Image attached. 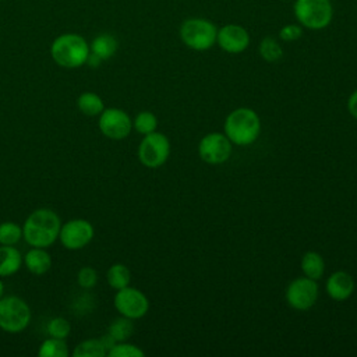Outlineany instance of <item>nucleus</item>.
<instances>
[{"label": "nucleus", "instance_id": "obj_1", "mask_svg": "<svg viewBox=\"0 0 357 357\" xmlns=\"http://www.w3.org/2000/svg\"><path fill=\"white\" fill-rule=\"evenodd\" d=\"M61 220L49 208H39L29 213L22 226V237L31 247L47 248L59 238Z\"/></svg>", "mask_w": 357, "mask_h": 357}, {"label": "nucleus", "instance_id": "obj_18", "mask_svg": "<svg viewBox=\"0 0 357 357\" xmlns=\"http://www.w3.org/2000/svg\"><path fill=\"white\" fill-rule=\"evenodd\" d=\"M300 266L304 276L314 280H319L325 273V261L322 255L317 251H307L301 257Z\"/></svg>", "mask_w": 357, "mask_h": 357}, {"label": "nucleus", "instance_id": "obj_17", "mask_svg": "<svg viewBox=\"0 0 357 357\" xmlns=\"http://www.w3.org/2000/svg\"><path fill=\"white\" fill-rule=\"evenodd\" d=\"M119 43L117 39L110 33H100L93 38L89 45V50L92 54L99 57L102 61L110 59L117 52Z\"/></svg>", "mask_w": 357, "mask_h": 357}, {"label": "nucleus", "instance_id": "obj_23", "mask_svg": "<svg viewBox=\"0 0 357 357\" xmlns=\"http://www.w3.org/2000/svg\"><path fill=\"white\" fill-rule=\"evenodd\" d=\"M38 354L39 357H67L68 347L66 339H57L52 336L45 339L39 346Z\"/></svg>", "mask_w": 357, "mask_h": 357}, {"label": "nucleus", "instance_id": "obj_24", "mask_svg": "<svg viewBox=\"0 0 357 357\" xmlns=\"http://www.w3.org/2000/svg\"><path fill=\"white\" fill-rule=\"evenodd\" d=\"M156 127H158V119L152 112H148V110L139 112L132 120V128L142 135L156 131Z\"/></svg>", "mask_w": 357, "mask_h": 357}, {"label": "nucleus", "instance_id": "obj_8", "mask_svg": "<svg viewBox=\"0 0 357 357\" xmlns=\"http://www.w3.org/2000/svg\"><path fill=\"white\" fill-rule=\"evenodd\" d=\"M113 303L117 312L130 319H139L145 317L149 310L148 297L141 290L131 287L130 284L117 290Z\"/></svg>", "mask_w": 357, "mask_h": 357}, {"label": "nucleus", "instance_id": "obj_27", "mask_svg": "<svg viewBox=\"0 0 357 357\" xmlns=\"http://www.w3.org/2000/svg\"><path fill=\"white\" fill-rule=\"evenodd\" d=\"M107 356L110 357H144L145 353L138 346L126 342H116L109 350Z\"/></svg>", "mask_w": 357, "mask_h": 357}, {"label": "nucleus", "instance_id": "obj_31", "mask_svg": "<svg viewBox=\"0 0 357 357\" xmlns=\"http://www.w3.org/2000/svg\"><path fill=\"white\" fill-rule=\"evenodd\" d=\"M347 112L350 113V116L357 119V89L351 92V95L347 99Z\"/></svg>", "mask_w": 357, "mask_h": 357}, {"label": "nucleus", "instance_id": "obj_12", "mask_svg": "<svg viewBox=\"0 0 357 357\" xmlns=\"http://www.w3.org/2000/svg\"><path fill=\"white\" fill-rule=\"evenodd\" d=\"M95 230L86 219H71L61 225L59 240L67 250H81L86 247L93 238Z\"/></svg>", "mask_w": 357, "mask_h": 357}, {"label": "nucleus", "instance_id": "obj_32", "mask_svg": "<svg viewBox=\"0 0 357 357\" xmlns=\"http://www.w3.org/2000/svg\"><path fill=\"white\" fill-rule=\"evenodd\" d=\"M3 294H4V283H3V280L0 279V298L3 297Z\"/></svg>", "mask_w": 357, "mask_h": 357}, {"label": "nucleus", "instance_id": "obj_10", "mask_svg": "<svg viewBox=\"0 0 357 357\" xmlns=\"http://www.w3.org/2000/svg\"><path fill=\"white\" fill-rule=\"evenodd\" d=\"M318 283L314 279L301 276L293 279L286 289L287 304L298 311H305L311 308L318 300Z\"/></svg>", "mask_w": 357, "mask_h": 357}, {"label": "nucleus", "instance_id": "obj_20", "mask_svg": "<svg viewBox=\"0 0 357 357\" xmlns=\"http://www.w3.org/2000/svg\"><path fill=\"white\" fill-rule=\"evenodd\" d=\"M107 349L102 339H86L78 343L73 350V357H105Z\"/></svg>", "mask_w": 357, "mask_h": 357}, {"label": "nucleus", "instance_id": "obj_6", "mask_svg": "<svg viewBox=\"0 0 357 357\" xmlns=\"http://www.w3.org/2000/svg\"><path fill=\"white\" fill-rule=\"evenodd\" d=\"M294 15L303 26L317 31L331 24L333 10L331 0H296Z\"/></svg>", "mask_w": 357, "mask_h": 357}, {"label": "nucleus", "instance_id": "obj_15", "mask_svg": "<svg viewBox=\"0 0 357 357\" xmlns=\"http://www.w3.org/2000/svg\"><path fill=\"white\" fill-rule=\"evenodd\" d=\"M25 268L33 275H43L52 268V257L46 248L32 247L24 255Z\"/></svg>", "mask_w": 357, "mask_h": 357}, {"label": "nucleus", "instance_id": "obj_7", "mask_svg": "<svg viewBox=\"0 0 357 357\" xmlns=\"http://www.w3.org/2000/svg\"><path fill=\"white\" fill-rule=\"evenodd\" d=\"M170 155L169 138L158 131L144 135L138 146L139 162L149 169H158L166 163Z\"/></svg>", "mask_w": 357, "mask_h": 357}, {"label": "nucleus", "instance_id": "obj_33", "mask_svg": "<svg viewBox=\"0 0 357 357\" xmlns=\"http://www.w3.org/2000/svg\"><path fill=\"white\" fill-rule=\"evenodd\" d=\"M286 1H289V0H286Z\"/></svg>", "mask_w": 357, "mask_h": 357}, {"label": "nucleus", "instance_id": "obj_29", "mask_svg": "<svg viewBox=\"0 0 357 357\" xmlns=\"http://www.w3.org/2000/svg\"><path fill=\"white\" fill-rule=\"evenodd\" d=\"M98 282V273L92 266H82L77 273V283L82 289H92Z\"/></svg>", "mask_w": 357, "mask_h": 357}, {"label": "nucleus", "instance_id": "obj_14", "mask_svg": "<svg viewBox=\"0 0 357 357\" xmlns=\"http://www.w3.org/2000/svg\"><path fill=\"white\" fill-rule=\"evenodd\" d=\"M325 290L328 296L336 301L347 300L354 291V279L346 271H336L326 279Z\"/></svg>", "mask_w": 357, "mask_h": 357}, {"label": "nucleus", "instance_id": "obj_16", "mask_svg": "<svg viewBox=\"0 0 357 357\" xmlns=\"http://www.w3.org/2000/svg\"><path fill=\"white\" fill-rule=\"evenodd\" d=\"M24 262V257L14 245H0V278L17 273Z\"/></svg>", "mask_w": 357, "mask_h": 357}, {"label": "nucleus", "instance_id": "obj_5", "mask_svg": "<svg viewBox=\"0 0 357 357\" xmlns=\"http://www.w3.org/2000/svg\"><path fill=\"white\" fill-rule=\"evenodd\" d=\"M31 322V308L18 296L0 298V328L8 333L22 332Z\"/></svg>", "mask_w": 357, "mask_h": 357}, {"label": "nucleus", "instance_id": "obj_21", "mask_svg": "<svg viewBox=\"0 0 357 357\" xmlns=\"http://www.w3.org/2000/svg\"><path fill=\"white\" fill-rule=\"evenodd\" d=\"M106 280L109 286L114 290H120L130 284L131 272L124 264H113L106 273Z\"/></svg>", "mask_w": 357, "mask_h": 357}, {"label": "nucleus", "instance_id": "obj_25", "mask_svg": "<svg viewBox=\"0 0 357 357\" xmlns=\"http://www.w3.org/2000/svg\"><path fill=\"white\" fill-rule=\"evenodd\" d=\"M22 238V227L15 222L0 223V245H15Z\"/></svg>", "mask_w": 357, "mask_h": 357}, {"label": "nucleus", "instance_id": "obj_3", "mask_svg": "<svg viewBox=\"0 0 357 357\" xmlns=\"http://www.w3.org/2000/svg\"><path fill=\"white\" fill-rule=\"evenodd\" d=\"M89 53V43L78 33H63L57 36L50 46V56L53 61L64 68H77L84 66Z\"/></svg>", "mask_w": 357, "mask_h": 357}, {"label": "nucleus", "instance_id": "obj_11", "mask_svg": "<svg viewBox=\"0 0 357 357\" xmlns=\"http://www.w3.org/2000/svg\"><path fill=\"white\" fill-rule=\"evenodd\" d=\"M100 132L110 139H124L132 130V120L127 112L119 107H107L99 114Z\"/></svg>", "mask_w": 357, "mask_h": 357}, {"label": "nucleus", "instance_id": "obj_2", "mask_svg": "<svg viewBox=\"0 0 357 357\" xmlns=\"http://www.w3.org/2000/svg\"><path fill=\"white\" fill-rule=\"evenodd\" d=\"M223 132L233 145L248 146L261 134V119L251 107H237L227 114Z\"/></svg>", "mask_w": 357, "mask_h": 357}, {"label": "nucleus", "instance_id": "obj_13", "mask_svg": "<svg viewBox=\"0 0 357 357\" xmlns=\"http://www.w3.org/2000/svg\"><path fill=\"white\" fill-rule=\"evenodd\" d=\"M216 42L222 50L236 54L244 52L250 45L248 32L237 24H227L218 29Z\"/></svg>", "mask_w": 357, "mask_h": 357}, {"label": "nucleus", "instance_id": "obj_28", "mask_svg": "<svg viewBox=\"0 0 357 357\" xmlns=\"http://www.w3.org/2000/svg\"><path fill=\"white\" fill-rule=\"evenodd\" d=\"M49 336L52 337H57V339H67L70 332H71V325L66 318L61 317H56L52 318L47 322V328H46Z\"/></svg>", "mask_w": 357, "mask_h": 357}, {"label": "nucleus", "instance_id": "obj_19", "mask_svg": "<svg viewBox=\"0 0 357 357\" xmlns=\"http://www.w3.org/2000/svg\"><path fill=\"white\" fill-rule=\"evenodd\" d=\"M77 106L82 114L89 116V117L99 116L105 109L102 98L95 92L81 93L77 99Z\"/></svg>", "mask_w": 357, "mask_h": 357}, {"label": "nucleus", "instance_id": "obj_4", "mask_svg": "<svg viewBox=\"0 0 357 357\" xmlns=\"http://www.w3.org/2000/svg\"><path fill=\"white\" fill-rule=\"evenodd\" d=\"M218 28L205 18H188L180 26V38L183 43L198 52L211 49L216 43Z\"/></svg>", "mask_w": 357, "mask_h": 357}, {"label": "nucleus", "instance_id": "obj_26", "mask_svg": "<svg viewBox=\"0 0 357 357\" xmlns=\"http://www.w3.org/2000/svg\"><path fill=\"white\" fill-rule=\"evenodd\" d=\"M259 54L265 61L273 63L282 59L283 56V49L279 45V42L271 36H266L265 39L261 40L259 43Z\"/></svg>", "mask_w": 357, "mask_h": 357}, {"label": "nucleus", "instance_id": "obj_9", "mask_svg": "<svg viewBox=\"0 0 357 357\" xmlns=\"http://www.w3.org/2000/svg\"><path fill=\"white\" fill-rule=\"evenodd\" d=\"M233 144L225 132H209L198 142V155L208 165H222L229 160Z\"/></svg>", "mask_w": 357, "mask_h": 357}, {"label": "nucleus", "instance_id": "obj_22", "mask_svg": "<svg viewBox=\"0 0 357 357\" xmlns=\"http://www.w3.org/2000/svg\"><path fill=\"white\" fill-rule=\"evenodd\" d=\"M134 333V324L132 319L120 317L114 319L107 329V335L114 340V342H126L128 340Z\"/></svg>", "mask_w": 357, "mask_h": 357}, {"label": "nucleus", "instance_id": "obj_30", "mask_svg": "<svg viewBox=\"0 0 357 357\" xmlns=\"http://www.w3.org/2000/svg\"><path fill=\"white\" fill-rule=\"evenodd\" d=\"M303 35V29L300 25H296V24H289V25H284L280 32H279V36L282 40L284 42H293V40H297L298 38H301Z\"/></svg>", "mask_w": 357, "mask_h": 357}]
</instances>
